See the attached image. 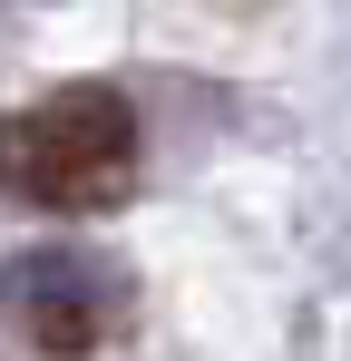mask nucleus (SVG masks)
I'll list each match as a JSON object with an SVG mask.
<instances>
[{"label": "nucleus", "mask_w": 351, "mask_h": 361, "mask_svg": "<svg viewBox=\"0 0 351 361\" xmlns=\"http://www.w3.org/2000/svg\"><path fill=\"white\" fill-rule=\"evenodd\" d=\"M127 264H108L98 244L58 235V244H30V254H10V274H0V322L30 342V352L49 361H88L108 352L117 332H127Z\"/></svg>", "instance_id": "obj_2"}, {"label": "nucleus", "mask_w": 351, "mask_h": 361, "mask_svg": "<svg viewBox=\"0 0 351 361\" xmlns=\"http://www.w3.org/2000/svg\"><path fill=\"white\" fill-rule=\"evenodd\" d=\"M127 185H137V108L117 88L78 78L0 118V195L39 215H108Z\"/></svg>", "instance_id": "obj_1"}]
</instances>
